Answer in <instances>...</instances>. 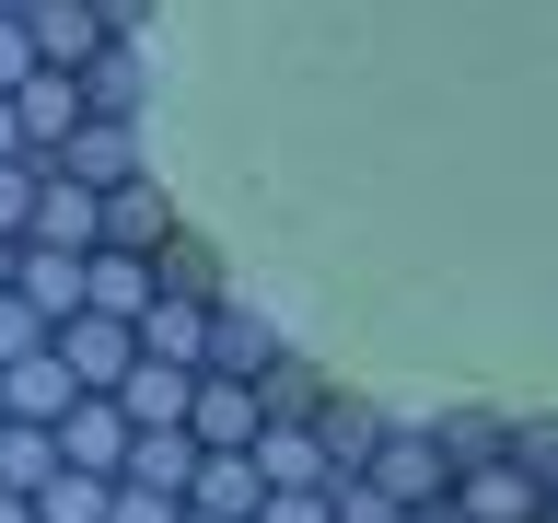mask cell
<instances>
[{
  "mask_svg": "<svg viewBox=\"0 0 558 523\" xmlns=\"http://www.w3.org/2000/svg\"><path fill=\"white\" fill-rule=\"evenodd\" d=\"M59 361L82 373V396H117V384L140 373V326H129V314H94V303H82V314H59Z\"/></svg>",
  "mask_w": 558,
  "mask_h": 523,
  "instance_id": "1",
  "label": "cell"
},
{
  "mask_svg": "<svg viewBox=\"0 0 558 523\" xmlns=\"http://www.w3.org/2000/svg\"><path fill=\"white\" fill-rule=\"evenodd\" d=\"M361 477H373L384 500H408V512H430V500H453V453H442V430H384Z\"/></svg>",
  "mask_w": 558,
  "mask_h": 523,
  "instance_id": "2",
  "label": "cell"
},
{
  "mask_svg": "<svg viewBox=\"0 0 558 523\" xmlns=\"http://www.w3.org/2000/svg\"><path fill=\"white\" fill-rule=\"evenodd\" d=\"M59 453L82 465V477H129L140 465V418L117 408V396H82V408L59 418Z\"/></svg>",
  "mask_w": 558,
  "mask_h": 523,
  "instance_id": "3",
  "label": "cell"
},
{
  "mask_svg": "<svg viewBox=\"0 0 558 523\" xmlns=\"http://www.w3.org/2000/svg\"><path fill=\"white\" fill-rule=\"evenodd\" d=\"M186 430H198V453H256V442H268V396H256V384H233V373H198Z\"/></svg>",
  "mask_w": 558,
  "mask_h": 523,
  "instance_id": "4",
  "label": "cell"
},
{
  "mask_svg": "<svg viewBox=\"0 0 558 523\" xmlns=\"http://www.w3.org/2000/svg\"><path fill=\"white\" fill-rule=\"evenodd\" d=\"M82 408V373L59 361V338L35 349V361H0V418H35V430H59Z\"/></svg>",
  "mask_w": 558,
  "mask_h": 523,
  "instance_id": "5",
  "label": "cell"
},
{
  "mask_svg": "<svg viewBox=\"0 0 558 523\" xmlns=\"http://www.w3.org/2000/svg\"><path fill=\"white\" fill-rule=\"evenodd\" d=\"M59 174H82L94 198H117V186H140V117H82V139L70 151H47Z\"/></svg>",
  "mask_w": 558,
  "mask_h": 523,
  "instance_id": "6",
  "label": "cell"
},
{
  "mask_svg": "<svg viewBox=\"0 0 558 523\" xmlns=\"http://www.w3.org/2000/svg\"><path fill=\"white\" fill-rule=\"evenodd\" d=\"M12 117H24V151H70L82 117H94V94H82V70H35L24 94H12Z\"/></svg>",
  "mask_w": 558,
  "mask_h": 523,
  "instance_id": "7",
  "label": "cell"
},
{
  "mask_svg": "<svg viewBox=\"0 0 558 523\" xmlns=\"http://www.w3.org/2000/svg\"><path fill=\"white\" fill-rule=\"evenodd\" d=\"M12 291H24V303L47 314V326H59V314H82V303H94V256H70V244H24Z\"/></svg>",
  "mask_w": 558,
  "mask_h": 523,
  "instance_id": "8",
  "label": "cell"
},
{
  "mask_svg": "<svg viewBox=\"0 0 558 523\" xmlns=\"http://www.w3.org/2000/svg\"><path fill=\"white\" fill-rule=\"evenodd\" d=\"M24 24H35V59H47V70H94L105 59V12H94V0H35Z\"/></svg>",
  "mask_w": 558,
  "mask_h": 523,
  "instance_id": "9",
  "label": "cell"
},
{
  "mask_svg": "<svg viewBox=\"0 0 558 523\" xmlns=\"http://www.w3.org/2000/svg\"><path fill=\"white\" fill-rule=\"evenodd\" d=\"M24 244H70V256H94V244H105V198L82 186V174L47 163V209H35V233H24Z\"/></svg>",
  "mask_w": 558,
  "mask_h": 523,
  "instance_id": "10",
  "label": "cell"
},
{
  "mask_svg": "<svg viewBox=\"0 0 558 523\" xmlns=\"http://www.w3.org/2000/svg\"><path fill=\"white\" fill-rule=\"evenodd\" d=\"M209 314H221V303H186V291H163V303L140 314V361H186V373H209Z\"/></svg>",
  "mask_w": 558,
  "mask_h": 523,
  "instance_id": "11",
  "label": "cell"
},
{
  "mask_svg": "<svg viewBox=\"0 0 558 523\" xmlns=\"http://www.w3.org/2000/svg\"><path fill=\"white\" fill-rule=\"evenodd\" d=\"M117 408H129L140 430H186V408H198V373H186V361H140V373L117 384Z\"/></svg>",
  "mask_w": 558,
  "mask_h": 523,
  "instance_id": "12",
  "label": "cell"
},
{
  "mask_svg": "<svg viewBox=\"0 0 558 523\" xmlns=\"http://www.w3.org/2000/svg\"><path fill=\"white\" fill-rule=\"evenodd\" d=\"M174 233H186V221H174V198H163V186H151V174H140V186H117V198H105V244H129V256H163Z\"/></svg>",
  "mask_w": 558,
  "mask_h": 523,
  "instance_id": "13",
  "label": "cell"
},
{
  "mask_svg": "<svg viewBox=\"0 0 558 523\" xmlns=\"http://www.w3.org/2000/svg\"><path fill=\"white\" fill-rule=\"evenodd\" d=\"M268 477H256V453H198V488H186V512H221V523H256Z\"/></svg>",
  "mask_w": 558,
  "mask_h": 523,
  "instance_id": "14",
  "label": "cell"
},
{
  "mask_svg": "<svg viewBox=\"0 0 558 523\" xmlns=\"http://www.w3.org/2000/svg\"><path fill=\"white\" fill-rule=\"evenodd\" d=\"M163 303V268H151V256H129V244H94V314H151Z\"/></svg>",
  "mask_w": 558,
  "mask_h": 523,
  "instance_id": "15",
  "label": "cell"
},
{
  "mask_svg": "<svg viewBox=\"0 0 558 523\" xmlns=\"http://www.w3.org/2000/svg\"><path fill=\"white\" fill-rule=\"evenodd\" d=\"M82 94H94V117H140V105H151V70H140V35H105V59L82 70Z\"/></svg>",
  "mask_w": 558,
  "mask_h": 523,
  "instance_id": "16",
  "label": "cell"
},
{
  "mask_svg": "<svg viewBox=\"0 0 558 523\" xmlns=\"http://www.w3.org/2000/svg\"><path fill=\"white\" fill-rule=\"evenodd\" d=\"M268 361H279V338H268V326H256V314H244V303H221V314H209V373L256 384V373H268Z\"/></svg>",
  "mask_w": 558,
  "mask_h": 523,
  "instance_id": "17",
  "label": "cell"
},
{
  "mask_svg": "<svg viewBox=\"0 0 558 523\" xmlns=\"http://www.w3.org/2000/svg\"><path fill=\"white\" fill-rule=\"evenodd\" d=\"M70 453H59V430H35V418H0V488H47Z\"/></svg>",
  "mask_w": 558,
  "mask_h": 523,
  "instance_id": "18",
  "label": "cell"
},
{
  "mask_svg": "<svg viewBox=\"0 0 558 523\" xmlns=\"http://www.w3.org/2000/svg\"><path fill=\"white\" fill-rule=\"evenodd\" d=\"M117 512V477H82V465H59V477L35 488V523H105Z\"/></svg>",
  "mask_w": 558,
  "mask_h": 523,
  "instance_id": "19",
  "label": "cell"
},
{
  "mask_svg": "<svg viewBox=\"0 0 558 523\" xmlns=\"http://www.w3.org/2000/svg\"><path fill=\"white\" fill-rule=\"evenodd\" d=\"M129 477L186 500V488H198V430H140V465H129Z\"/></svg>",
  "mask_w": 558,
  "mask_h": 523,
  "instance_id": "20",
  "label": "cell"
},
{
  "mask_svg": "<svg viewBox=\"0 0 558 523\" xmlns=\"http://www.w3.org/2000/svg\"><path fill=\"white\" fill-rule=\"evenodd\" d=\"M35 209H47V151H12L0 163V244H24Z\"/></svg>",
  "mask_w": 558,
  "mask_h": 523,
  "instance_id": "21",
  "label": "cell"
},
{
  "mask_svg": "<svg viewBox=\"0 0 558 523\" xmlns=\"http://www.w3.org/2000/svg\"><path fill=\"white\" fill-rule=\"evenodd\" d=\"M151 268H163V291H186V303H221V256H209L198 233H174L163 256H151Z\"/></svg>",
  "mask_w": 558,
  "mask_h": 523,
  "instance_id": "22",
  "label": "cell"
},
{
  "mask_svg": "<svg viewBox=\"0 0 558 523\" xmlns=\"http://www.w3.org/2000/svg\"><path fill=\"white\" fill-rule=\"evenodd\" d=\"M256 396H268V418H326V384H314L303 361H291V349H279L268 373H256Z\"/></svg>",
  "mask_w": 558,
  "mask_h": 523,
  "instance_id": "23",
  "label": "cell"
},
{
  "mask_svg": "<svg viewBox=\"0 0 558 523\" xmlns=\"http://www.w3.org/2000/svg\"><path fill=\"white\" fill-rule=\"evenodd\" d=\"M47 338H59V326H47V314H35L24 291H0V361H35Z\"/></svg>",
  "mask_w": 558,
  "mask_h": 523,
  "instance_id": "24",
  "label": "cell"
},
{
  "mask_svg": "<svg viewBox=\"0 0 558 523\" xmlns=\"http://www.w3.org/2000/svg\"><path fill=\"white\" fill-rule=\"evenodd\" d=\"M35 70H47V59H35V24H24V12H0V94H24Z\"/></svg>",
  "mask_w": 558,
  "mask_h": 523,
  "instance_id": "25",
  "label": "cell"
},
{
  "mask_svg": "<svg viewBox=\"0 0 558 523\" xmlns=\"http://www.w3.org/2000/svg\"><path fill=\"white\" fill-rule=\"evenodd\" d=\"M256 523H338V488H268Z\"/></svg>",
  "mask_w": 558,
  "mask_h": 523,
  "instance_id": "26",
  "label": "cell"
},
{
  "mask_svg": "<svg viewBox=\"0 0 558 523\" xmlns=\"http://www.w3.org/2000/svg\"><path fill=\"white\" fill-rule=\"evenodd\" d=\"M105 523H186V500L174 488H140V477H117V512Z\"/></svg>",
  "mask_w": 558,
  "mask_h": 523,
  "instance_id": "27",
  "label": "cell"
},
{
  "mask_svg": "<svg viewBox=\"0 0 558 523\" xmlns=\"http://www.w3.org/2000/svg\"><path fill=\"white\" fill-rule=\"evenodd\" d=\"M94 12H105V35H140V24H151V0H94Z\"/></svg>",
  "mask_w": 558,
  "mask_h": 523,
  "instance_id": "28",
  "label": "cell"
},
{
  "mask_svg": "<svg viewBox=\"0 0 558 523\" xmlns=\"http://www.w3.org/2000/svg\"><path fill=\"white\" fill-rule=\"evenodd\" d=\"M12 151H24V117H12V94H0V163H12Z\"/></svg>",
  "mask_w": 558,
  "mask_h": 523,
  "instance_id": "29",
  "label": "cell"
},
{
  "mask_svg": "<svg viewBox=\"0 0 558 523\" xmlns=\"http://www.w3.org/2000/svg\"><path fill=\"white\" fill-rule=\"evenodd\" d=\"M0 523H35V488H0Z\"/></svg>",
  "mask_w": 558,
  "mask_h": 523,
  "instance_id": "30",
  "label": "cell"
},
{
  "mask_svg": "<svg viewBox=\"0 0 558 523\" xmlns=\"http://www.w3.org/2000/svg\"><path fill=\"white\" fill-rule=\"evenodd\" d=\"M12 268H24V244H0V291H12Z\"/></svg>",
  "mask_w": 558,
  "mask_h": 523,
  "instance_id": "31",
  "label": "cell"
},
{
  "mask_svg": "<svg viewBox=\"0 0 558 523\" xmlns=\"http://www.w3.org/2000/svg\"><path fill=\"white\" fill-rule=\"evenodd\" d=\"M0 12H35V0H0Z\"/></svg>",
  "mask_w": 558,
  "mask_h": 523,
  "instance_id": "32",
  "label": "cell"
},
{
  "mask_svg": "<svg viewBox=\"0 0 558 523\" xmlns=\"http://www.w3.org/2000/svg\"><path fill=\"white\" fill-rule=\"evenodd\" d=\"M186 523H221V512H186Z\"/></svg>",
  "mask_w": 558,
  "mask_h": 523,
  "instance_id": "33",
  "label": "cell"
}]
</instances>
